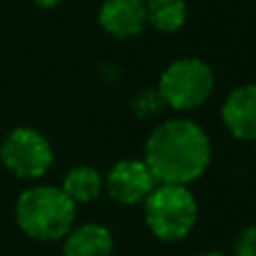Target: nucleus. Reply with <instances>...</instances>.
<instances>
[{
  "label": "nucleus",
  "mask_w": 256,
  "mask_h": 256,
  "mask_svg": "<svg viewBox=\"0 0 256 256\" xmlns=\"http://www.w3.org/2000/svg\"><path fill=\"white\" fill-rule=\"evenodd\" d=\"M211 154V138L198 122L170 118L148 136L143 161L152 170L156 184L188 186L206 172Z\"/></svg>",
  "instance_id": "nucleus-1"
},
{
  "label": "nucleus",
  "mask_w": 256,
  "mask_h": 256,
  "mask_svg": "<svg viewBox=\"0 0 256 256\" xmlns=\"http://www.w3.org/2000/svg\"><path fill=\"white\" fill-rule=\"evenodd\" d=\"M16 222L36 240H64L75 227L78 206L57 186H32L16 200Z\"/></svg>",
  "instance_id": "nucleus-2"
},
{
  "label": "nucleus",
  "mask_w": 256,
  "mask_h": 256,
  "mask_svg": "<svg viewBox=\"0 0 256 256\" xmlns=\"http://www.w3.org/2000/svg\"><path fill=\"white\" fill-rule=\"evenodd\" d=\"M145 224L159 240H184L198 222V202L188 186L156 184L143 202Z\"/></svg>",
  "instance_id": "nucleus-3"
},
{
  "label": "nucleus",
  "mask_w": 256,
  "mask_h": 256,
  "mask_svg": "<svg viewBox=\"0 0 256 256\" xmlns=\"http://www.w3.org/2000/svg\"><path fill=\"white\" fill-rule=\"evenodd\" d=\"M216 75L211 66L198 57L174 59L159 78L156 91L166 106L174 112H193L211 98Z\"/></svg>",
  "instance_id": "nucleus-4"
},
{
  "label": "nucleus",
  "mask_w": 256,
  "mask_h": 256,
  "mask_svg": "<svg viewBox=\"0 0 256 256\" xmlns=\"http://www.w3.org/2000/svg\"><path fill=\"white\" fill-rule=\"evenodd\" d=\"M0 161L18 179H41L54 161L52 145L32 127H16L0 145Z\"/></svg>",
  "instance_id": "nucleus-5"
},
{
  "label": "nucleus",
  "mask_w": 256,
  "mask_h": 256,
  "mask_svg": "<svg viewBox=\"0 0 256 256\" xmlns=\"http://www.w3.org/2000/svg\"><path fill=\"white\" fill-rule=\"evenodd\" d=\"M156 188V179L143 159H122L104 174V190L125 206L143 204Z\"/></svg>",
  "instance_id": "nucleus-6"
},
{
  "label": "nucleus",
  "mask_w": 256,
  "mask_h": 256,
  "mask_svg": "<svg viewBox=\"0 0 256 256\" xmlns=\"http://www.w3.org/2000/svg\"><path fill=\"white\" fill-rule=\"evenodd\" d=\"M98 23L116 39L138 36L148 25L145 0H104L98 12Z\"/></svg>",
  "instance_id": "nucleus-7"
},
{
  "label": "nucleus",
  "mask_w": 256,
  "mask_h": 256,
  "mask_svg": "<svg viewBox=\"0 0 256 256\" xmlns=\"http://www.w3.org/2000/svg\"><path fill=\"white\" fill-rule=\"evenodd\" d=\"M222 122L234 138L256 143V84L236 86L224 98Z\"/></svg>",
  "instance_id": "nucleus-8"
},
{
  "label": "nucleus",
  "mask_w": 256,
  "mask_h": 256,
  "mask_svg": "<svg viewBox=\"0 0 256 256\" xmlns=\"http://www.w3.org/2000/svg\"><path fill=\"white\" fill-rule=\"evenodd\" d=\"M114 236L104 224L86 222L72 227L64 238V256H112Z\"/></svg>",
  "instance_id": "nucleus-9"
},
{
  "label": "nucleus",
  "mask_w": 256,
  "mask_h": 256,
  "mask_svg": "<svg viewBox=\"0 0 256 256\" xmlns=\"http://www.w3.org/2000/svg\"><path fill=\"white\" fill-rule=\"evenodd\" d=\"M62 190L75 206L88 204L100 198V193L104 190V177L91 166H78V168H70L66 172Z\"/></svg>",
  "instance_id": "nucleus-10"
},
{
  "label": "nucleus",
  "mask_w": 256,
  "mask_h": 256,
  "mask_svg": "<svg viewBox=\"0 0 256 256\" xmlns=\"http://www.w3.org/2000/svg\"><path fill=\"white\" fill-rule=\"evenodd\" d=\"M148 23L159 32H177L188 18L186 0H145Z\"/></svg>",
  "instance_id": "nucleus-11"
},
{
  "label": "nucleus",
  "mask_w": 256,
  "mask_h": 256,
  "mask_svg": "<svg viewBox=\"0 0 256 256\" xmlns=\"http://www.w3.org/2000/svg\"><path fill=\"white\" fill-rule=\"evenodd\" d=\"M164 100H161L159 91L156 88H143V91L136 93V98L132 100V109L138 118H152L164 109Z\"/></svg>",
  "instance_id": "nucleus-12"
},
{
  "label": "nucleus",
  "mask_w": 256,
  "mask_h": 256,
  "mask_svg": "<svg viewBox=\"0 0 256 256\" xmlns=\"http://www.w3.org/2000/svg\"><path fill=\"white\" fill-rule=\"evenodd\" d=\"M234 256H256V224L240 232L234 242Z\"/></svg>",
  "instance_id": "nucleus-13"
},
{
  "label": "nucleus",
  "mask_w": 256,
  "mask_h": 256,
  "mask_svg": "<svg viewBox=\"0 0 256 256\" xmlns=\"http://www.w3.org/2000/svg\"><path fill=\"white\" fill-rule=\"evenodd\" d=\"M39 7H44V10H52V7H57V5H62L64 0H34Z\"/></svg>",
  "instance_id": "nucleus-14"
},
{
  "label": "nucleus",
  "mask_w": 256,
  "mask_h": 256,
  "mask_svg": "<svg viewBox=\"0 0 256 256\" xmlns=\"http://www.w3.org/2000/svg\"><path fill=\"white\" fill-rule=\"evenodd\" d=\"M200 256H227V254H220V252H204V254Z\"/></svg>",
  "instance_id": "nucleus-15"
}]
</instances>
